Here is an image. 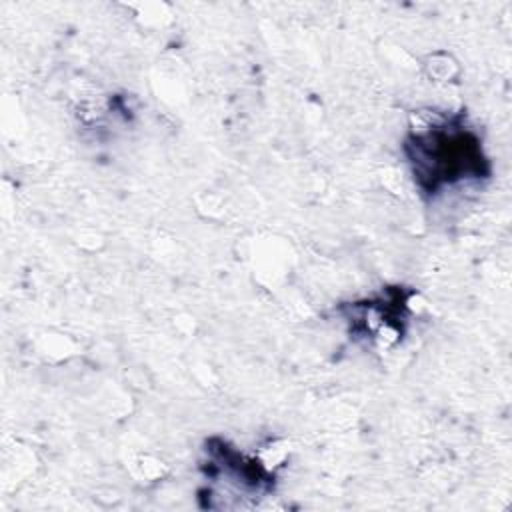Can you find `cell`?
<instances>
[{
	"label": "cell",
	"mask_w": 512,
	"mask_h": 512,
	"mask_svg": "<svg viewBox=\"0 0 512 512\" xmlns=\"http://www.w3.org/2000/svg\"><path fill=\"white\" fill-rule=\"evenodd\" d=\"M414 180L426 194H440L442 188L488 176V160L482 144L464 122L454 116L416 130L404 144Z\"/></svg>",
	"instance_id": "cell-1"
}]
</instances>
